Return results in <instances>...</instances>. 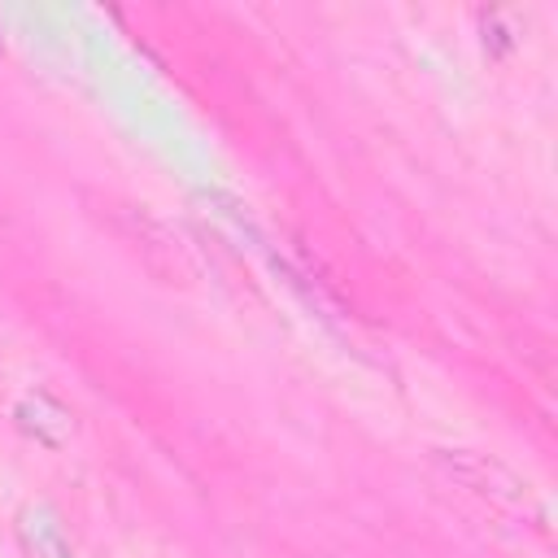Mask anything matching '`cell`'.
<instances>
[{
    "mask_svg": "<svg viewBox=\"0 0 558 558\" xmlns=\"http://www.w3.org/2000/svg\"><path fill=\"white\" fill-rule=\"evenodd\" d=\"M432 462L453 480V484H462L466 493H475V497H484V501H493L497 510H510V514H527V519H536V523H545V510H541V501H536V493H532V484L514 471V466H506L501 458H493V453H480V449H432Z\"/></svg>",
    "mask_w": 558,
    "mask_h": 558,
    "instance_id": "1",
    "label": "cell"
},
{
    "mask_svg": "<svg viewBox=\"0 0 558 558\" xmlns=\"http://www.w3.org/2000/svg\"><path fill=\"white\" fill-rule=\"evenodd\" d=\"M13 423L35 440V445H48V449H61L70 436H74V414L52 401L48 392H31L13 405Z\"/></svg>",
    "mask_w": 558,
    "mask_h": 558,
    "instance_id": "2",
    "label": "cell"
},
{
    "mask_svg": "<svg viewBox=\"0 0 558 558\" xmlns=\"http://www.w3.org/2000/svg\"><path fill=\"white\" fill-rule=\"evenodd\" d=\"M22 532H26V545H31L35 558H70V545L52 523H31V514H26Z\"/></svg>",
    "mask_w": 558,
    "mask_h": 558,
    "instance_id": "3",
    "label": "cell"
},
{
    "mask_svg": "<svg viewBox=\"0 0 558 558\" xmlns=\"http://www.w3.org/2000/svg\"><path fill=\"white\" fill-rule=\"evenodd\" d=\"M0 48H4V22H0Z\"/></svg>",
    "mask_w": 558,
    "mask_h": 558,
    "instance_id": "4",
    "label": "cell"
}]
</instances>
